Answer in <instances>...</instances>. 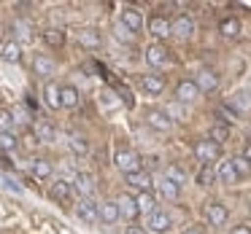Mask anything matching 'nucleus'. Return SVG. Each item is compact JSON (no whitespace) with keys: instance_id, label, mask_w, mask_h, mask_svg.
<instances>
[{"instance_id":"31","label":"nucleus","mask_w":251,"mask_h":234,"mask_svg":"<svg viewBox=\"0 0 251 234\" xmlns=\"http://www.w3.org/2000/svg\"><path fill=\"white\" fill-rule=\"evenodd\" d=\"M165 178L181 189V186L186 183V170L181 167V164H168V167H165Z\"/></svg>"},{"instance_id":"37","label":"nucleus","mask_w":251,"mask_h":234,"mask_svg":"<svg viewBox=\"0 0 251 234\" xmlns=\"http://www.w3.org/2000/svg\"><path fill=\"white\" fill-rule=\"evenodd\" d=\"M216 183V170L211 164H202L200 172H197V186H213Z\"/></svg>"},{"instance_id":"40","label":"nucleus","mask_w":251,"mask_h":234,"mask_svg":"<svg viewBox=\"0 0 251 234\" xmlns=\"http://www.w3.org/2000/svg\"><path fill=\"white\" fill-rule=\"evenodd\" d=\"M14 124V113L11 110H0V132H11Z\"/></svg>"},{"instance_id":"46","label":"nucleus","mask_w":251,"mask_h":234,"mask_svg":"<svg viewBox=\"0 0 251 234\" xmlns=\"http://www.w3.org/2000/svg\"><path fill=\"white\" fill-rule=\"evenodd\" d=\"M184 234H202L200 229H184Z\"/></svg>"},{"instance_id":"24","label":"nucleus","mask_w":251,"mask_h":234,"mask_svg":"<svg viewBox=\"0 0 251 234\" xmlns=\"http://www.w3.org/2000/svg\"><path fill=\"white\" fill-rule=\"evenodd\" d=\"M216 180L219 183H224V186H235L238 183V172L232 170V162H222L219 164V170H216Z\"/></svg>"},{"instance_id":"6","label":"nucleus","mask_w":251,"mask_h":234,"mask_svg":"<svg viewBox=\"0 0 251 234\" xmlns=\"http://www.w3.org/2000/svg\"><path fill=\"white\" fill-rule=\"evenodd\" d=\"M173 226V218L168 215L165 210H154L146 221V232H154V234H165L168 229Z\"/></svg>"},{"instance_id":"28","label":"nucleus","mask_w":251,"mask_h":234,"mask_svg":"<svg viewBox=\"0 0 251 234\" xmlns=\"http://www.w3.org/2000/svg\"><path fill=\"white\" fill-rule=\"evenodd\" d=\"M224 105H227V108H232L235 113L240 116L243 110H249V108H251V100H249V94H246V92H235V94H232V97H229Z\"/></svg>"},{"instance_id":"5","label":"nucleus","mask_w":251,"mask_h":234,"mask_svg":"<svg viewBox=\"0 0 251 234\" xmlns=\"http://www.w3.org/2000/svg\"><path fill=\"white\" fill-rule=\"evenodd\" d=\"M71 189L78 191V194H81V199H92V194H95V175L92 172H76Z\"/></svg>"},{"instance_id":"11","label":"nucleus","mask_w":251,"mask_h":234,"mask_svg":"<svg viewBox=\"0 0 251 234\" xmlns=\"http://www.w3.org/2000/svg\"><path fill=\"white\" fill-rule=\"evenodd\" d=\"M33 70H35V76H38V78H46V81H49V78L54 76L57 65H54V60H51L49 54H35V60H33Z\"/></svg>"},{"instance_id":"7","label":"nucleus","mask_w":251,"mask_h":234,"mask_svg":"<svg viewBox=\"0 0 251 234\" xmlns=\"http://www.w3.org/2000/svg\"><path fill=\"white\" fill-rule=\"evenodd\" d=\"M119 24L135 35V33H141V30H143V14L138 11V8H122V22Z\"/></svg>"},{"instance_id":"25","label":"nucleus","mask_w":251,"mask_h":234,"mask_svg":"<svg viewBox=\"0 0 251 234\" xmlns=\"http://www.w3.org/2000/svg\"><path fill=\"white\" fill-rule=\"evenodd\" d=\"M135 205H138V213H143V215H151V213L157 210V202H154L151 191H141V194H135Z\"/></svg>"},{"instance_id":"42","label":"nucleus","mask_w":251,"mask_h":234,"mask_svg":"<svg viewBox=\"0 0 251 234\" xmlns=\"http://www.w3.org/2000/svg\"><path fill=\"white\" fill-rule=\"evenodd\" d=\"M3 186H6L8 191H14V194H22V186H19L14 178H3Z\"/></svg>"},{"instance_id":"4","label":"nucleus","mask_w":251,"mask_h":234,"mask_svg":"<svg viewBox=\"0 0 251 234\" xmlns=\"http://www.w3.org/2000/svg\"><path fill=\"white\" fill-rule=\"evenodd\" d=\"M176 100H178L181 105L197 103V100H200V89H197V84L192 81V78H184V81L176 86Z\"/></svg>"},{"instance_id":"39","label":"nucleus","mask_w":251,"mask_h":234,"mask_svg":"<svg viewBox=\"0 0 251 234\" xmlns=\"http://www.w3.org/2000/svg\"><path fill=\"white\" fill-rule=\"evenodd\" d=\"M216 116H222V121H219V124H227V121H238L240 119V116L235 113L232 108H227V105H222V108L216 110Z\"/></svg>"},{"instance_id":"27","label":"nucleus","mask_w":251,"mask_h":234,"mask_svg":"<svg viewBox=\"0 0 251 234\" xmlns=\"http://www.w3.org/2000/svg\"><path fill=\"white\" fill-rule=\"evenodd\" d=\"M141 86H143V92H149L151 97H157V94L165 92V81L159 76H143L141 78Z\"/></svg>"},{"instance_id":"26","label":"nucleus","mask_w":251,"mask_h":234,"mask_svg":"<svg viewBox=\"0 0 251 234\" xmlns=\"http://www.w3.org/2000/svg\"><path fill=\"white\" fill-rule=\"evenodd\" d=\"M33 137L38 143H51L57 137V129L49 124V121H38V124H35V129H33Z\"/></svg>"},{"instance_id":"44","label":"nucleus","mask_w":251,"mask_h":234,"mask_svg":"<svg viewBox=\"0 0 251 234\" xmlns=\"http://www.w3.org/2000/svg\"><path fill=\"white\" fill-rule=\"evenodd\" d=\"M125 234H149V232H146L143 226H135V223H132V226H127V232H125Z\"/></svg>"},{"instance_id":"9","label":"nucleus","mask_w":251,"mask_h":234,"mask_svg":"<svg viewBox=\"0 0 251 234\" xmlns=\"http://www.w3.org/2000/svg\"><path fill=\"white\" fill-rule=\"evenodd\" d=\"M76 38H78V43H81L84 49H89V51H95V49H100V46H103V35H100V30H95V27L78 30Z\"/></svg>"},{"instance_id":"19","label":"nucleus","mask_w":251,"mask_h":234,"mask_svg":"<svg viewBox=\"0 0 251 234\" xmlns=\"http://www.w3.org/2000/svg\"><path fill=\"white\" fill-rule=\"evenodd\" d=\"M146 124L151 127V129H157V132H170V127H173V121L168 119V113H165V110H149V116H146Z\"/></svg>"},{"instance_id":"1","label":"nucleus","mask_w":251,"mask_h":234,"mask_svg":"<svg viewBox=\"0 0 251 234\" xmlns=\"http://www.w3.org/2000/svg\"><path fill=\"white\" fill-rule=\"evenodd\" d=\"M114 164H116V170L125 172V175H132V172L141 170V159H138V153L130 151V148H119V151L114 153Z\"/></svg>"},{"instance_id":"23","label":"nucleus","mask_w":251,"mask_h":234,"mask_svg":"<svg viewBox=\"0 0 251 234\" xmlns=\"http://www.w3.org/2000/svg\"><path fill=\"white\" fill-rule=\"evenodd\" d=\"M30 172L35 175L38 180H49L51 175H54V167H51V162L49 159H33V164H30Z\"/></svg>"},{"instance_id":"12","label":"nucleus","mask_w":251,"mask_h":234,"mask_svg":"<svg viewBox=\"0 0 251 234\" xmlns=\"http://www.w3.org/2000/svg\"><path fill=\"white\" fill-rule=\"evenodd\" d=\"M49 196L54 202H60V205H71V202H73L71 183H68V180H54V183H51V189H49Z\"/></svg>"},{"instance_id":"41","label":"nucleus","mask_w":251,"mask_h":234,"mask_svg":"<svg viewBox=\"0 0 251 234\" xmlns=\"http://www.w3.org/2000/svg\"><path fill=\"white\" fill-rule=\"evenodd\" d=\"M116 38H119L122 43H130V41H132V33H130V30H125L122 24H116Z\"/></svg>"},{"instance_id":"32","label":"nucleus","mask_w":251,"mask_h":234,"mask_svg":"<svg viewBox=\"0 0 251 234\" xmlns=\"http://www.w3.org/2000/svg\"><path fill=\"white\" fill-rule=\"evenodd\" d=\"M157 189H159V196H162V199L176 202V199L181 196V189H178L176 183H170L168 178H162V180H159V186H157Z\"/></svg>"},{"instance_id":"15","label":"nucleus","mask_w":251,"mask_h":234,"mask_svg":"<svg viewBox=\"0 0 251 234\" xmlns=\"http://www.w3.org/2000/svg\"><path fill=\"white\" fill-rule=\"evenodd\" d=\"M125 178H127V183H130L132 189H138V194H141V191H151L154 189V178H151V172H146V170H138V172L125 175Z\"/></svg>"},{"instance_id":"30","label":"nucleus","mask_w":251,"mask_h":234,"mask_svg":"<svg viewBox=\"0 0 251 234\" xmlns=\"http://www.w3.org/2000/svg\"><path fill=\"white\" fill-rule=\"evenodd\" d=\"M208 140L216 143V146L222 148L224 143L229 140V127H227V124H213L211 129H208Z\"/></svg>"},{"instance_id":"36","label":"nucleus","mask_w":251,"mask_h":234,"mask_svg":"<svg viewBox=\"0 0 251 234\" xmlns=\"http://www.w3.org/2000/svg\"><path fill=\"white\" fill-rule=\"evenodd\" d=\"M44 41L51 46V49H60V46L65 43V33H62L60 27H49V30L44 33Z\"/></svg>"},{"instance_id":"2","label":"nucleus","mask_w":251,"mask_h":234,"mask_svg":"<svg viewBox=\"0 0 251 234\" xmlns=\"http://www.w3.org/2000/svg\"><path fill=\"white\" fill-rule=\"evenodd\" d=\"M195 156H197V162H200V164H213V162L222 159V148L205 137V140H197L195 143Z\"/></svg>"},{"instance_id":"17","label":"nucleus","mask_w":251,"mask_h":234,"mask_svg":"<svg viewBox=\"0 0 251 234\" xmlns=\"http://www.w3.org/2000/svg\"><path fill=\"white\" fill-rule=\"evenodd\" d=\"M98 221L103 223H116L119 221V207H116V199H105L98 205Z\"/></svg>"},{"instance_id":"22","label":"nucleus","mask_w":251,"mask_h":234,"mask_svg":"<svg viewBox=\"0 0 251 234\" xmlns=\"http://www.w3.org/2000/svg\"><path fill=\"white\" fill-rule=\"evenodd\" d=\"M240 19L238 17H224L222 22H219V33H222V38H229V41H235L240 35Z\"/></svg>"},{"instance_id":"43","label":"nucleus","mask_w":251,"mask_h":234,"mask_svg":"<svg viewBox=\"0 0 251 234\" xmlns=\"http://www.w3.org/2000/svg\"><path fill=\"white\" fill-rule=\"evenodd\" d=\"M229 234H251V226L249 223H238V226H232V232Z\"/></svg>"},{"instance_id":"33","label":"nucleus","mask_w":251,"mask_h":234,"mask_svg":"<svg viewBox=\"0 0 251 234\" xmlns=\"http://www.w3.org/2000/svg\"><path fill=\"white\" fill-rule=\"evenodd\" d=\"M14 35H17V43L19 46H22L25 41H33V27H30V22L17 19V22H14Z\"/></svg>"},{"instance_id":"35","label":"nucleus","mask_w":251,"mask_h":234,"mask_svg":"<svg viewBox=\"0 0 251 234\" xmlns=\"http://www.w3.org/2000/svg\"><path fill=\"white\" fill-rule=\"evenodd\" d=\"M19 148V137L14 132H0V151L3 153H11Z\"/></svg>"},{"instance_id":"29","label":"nucleus","mask_w":251,"mask_h":234,"mask_svg":"<svg viewBox=\"0 0 251 234\" xmlns=\"http://www.w3.org/2000/svg\"><path fill=\"white\" fill-rule=\"evenodd\" d=\"M44 103L49 105L51 110L60 108V86H57L54 81H46V86H44Z\"/></svg>"},{"instance_id":"3","label":"nucleus","mask_w":251,"mask_h":234,"mask_svg":"<svg viewBox=\"0 0 251 234\" xmlns=\"http://www.w3.org/2000/svg\"><path fill=\"white\" fill-rule=\"evenodd\" d=\"M170 35H176V38H181V41H189L192 35H195V19H192L189 14H178V17L170 22Z\"/></svg>"},{"instance_id":"8","label":"nucleus","mask_w":251,"mask_h":234,"mask_svg":"<svg viewBox=\"0 0 251 234\" xmlns=\"http://www.w3.org/2000/svg\"><path fill=\"white\" fill-rule=\"evenodd\" d=\"M192 81L197 84V89L202 92H213V89L219 86V73L213 70V67H202L200 73H197V78H192Z\"/></svg>"},{"instance_id":"20","label":"nucleus","mask_w":251,"mask_h":234,"mask_svg":"<svg viewBox=\"0 0 251 234\" xmlns=\"http://www.w3.org/2000/svg\"><path fill=\"white\" fill-rule=\"evenodd\" d=\"M0 60H3V62H11V65L22 62V46H19L17 41H6V43L0 46Z\"/></svg>"},{"instance_id":"10","label":"nucleus","mask_w":251,"mask_h":234,"mask_svg":"<svg viewBox=\"0 0 251 234\" xmlns=\"http://www.w3.org/2000/svg\"><path fill=\"white\" fill-rule=\"evenodd\" d=\"M205 218H208L211 226H224L227 218H229V213H227V207H224L222 202H208L205 205Z\"/></svg>"},{"instance_id":"38","label":"nucleus","mask_w":251,"mask_h":234,"mask_svg":"<svg viewBox=\"0 0 251 234\" xmlns=\"http://www.w3.org/2000/svg\"><path fill=\"white\" fill-rule=\"evenodd\" d=\"M232 162V170L238 172V178H246V175H251V164L246 162L243 156H235V159H229Z\"/></svg>"},{"instance_id":"34","label":"nucleus","mask_w":251,"mask_h":234,"mask_svg":"<svg viewBox=\"0 0 251 234\" xmlns=\"http://www.w3.org/2000/svg\"><path fill=\"white\" fill-rule=\"evenodd\" d=\"M68 146H71V151L76 153V156H87V153H89V143H87V137H84V135H71Z\"/></svg>"},{"instance_id":"18","label":"nucleus","mask_w":251,"mask_h":234,"mask_svg":"<svg viewBox=\"0 0 251 234\" xmlns=\"http://www.w3.org/2000/svg\"><path fill=\"white\" fill-rule=\"evenodd\" d=\"M168 54L170 51L165 49L162 43H151V46H146V62L151 67H162L165 62H168Z\"/></svg>"},{"instance_id":"45","label":"nucleus","mask_w":251,"mask_h":234,"mask_svg":"<svg viewBox=\"0 0 251 234\" xmlns=\"http://www.w3.org/2000/svg\"><path fill=\"white\" fill-rule=\"evenodd\" d=\"M243 159H246V162L251 164V143H249V146H246V151H243Z\"/></svg>"},{"instance_id":"21","label":"nucleus","mask_w":251,"mask_h":234,"mask_svg":"<svg viewBox=\"0 0 251 234\" xmlns=\"http://www.w3.org/2000/svg\"><path fill=\"white\" fill-rule=\"evenodd\" d=\"M78 103H81V94H78L76 86H60V108H78Z\"/></svg>"},{"instance_id":"16","label":"nucleus","mask_w":251,"mask_h":234,"mask_svg":"<svg viewBox=\"0 0 251 234\" xmlns=\"http://www.w3.org/2000/svg\"><path fill=\"white\" fill-rule=\"evenodd\" d=\"M76 215L81 218L84 223H98V202H92V199H78V205H76Z\"/></svg>"},{"instance_id":"13","label":"nucleus","mask_w":251,"mask_h":234,"mask_svg":"<svg viewBox=\"0 0 251 234\" xmlns=\"http://www.w3.org/2000/svg\"><path fill=\"white\" fill-rule=\"evenodd\" d=\"M116 207H119V218H127V221H135V218L141 215L132 194H122L119 199H116Z\"/></svg>"},{"instance_id":"14","label":"nucleus","mask_w":251,"mask_h":234,"mask_svg":"<svg viewBox=\"0 0 251 234\" xmlns=\"http://www.w3.org/2000/svg\"><path fill=\"white\" fill-rule=\"evenodd\" d=\"M146 30H149V33H151L157 41H165V38L170 35V22H168L165 17H159V14H154V17L146 22Z\"/></svg>"}]
</instances>
